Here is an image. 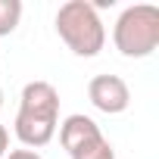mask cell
<instances>
[{"mask_svg":"<svg viewBox=\"0 0 159 159\" xmlns=\"http://www.w3.org/2000/svg\"><path fill=\"white\" fill-rule=\"evenodd\" d=\"M59 116V94L50 81H28L22 88V106L16 116V134L28 147L50 143Z\"/></svg>","mask_w":159,"mask_h":159,"instance_id":"cell-1","label":"cell"},{"mask_svg":"<svg viewBox=\"0 0 159 159\" xmlns=\"http://www.w3.org/2000/svg\"><path fill=\"white\" fill-rule=\"evenodd\" d=\"M56 31L69 44V50L78 53V56L100 53V47L106 41V31H103L100 16H97V7L88 3V0H66L56 10Z\"/></svg>","mask_w":159,"mask_h":159,"instance_id":"cell-2","label":"cell"},{"mask_svg":"<svg viewBox=\"0 0 159 159\" xmlns=\"http://www.w3.org/2000/svg\"><path fill=\"white\" fill-rule=\"evenodd\" d=\"M116 47L125 56H147L159 44V7L153 3H134L122 10L116 19Z\"/></svg>","mask_w":159,"mask_h":159,"instance_id":"cell-3","label":"cell"},{"mask_svg":"<svg viewBox=\"0 0 159 159\" xmlns=\"http://www.w3.org/2000/svg\"><path fill=\"white\" fill-rule=\"evenodd\" d=\"M88 97L91 103L100 109V112H122L131 100L128 94V84L122 81L119 75H94L91 78V84H88Z\"/></svg>","mask_w":159,"mask_h":159,"instance_id":"cell-4","label":"cell"},{"mask_svg":"<svg viewBox=\"0 0 159 159\" xmlns=\"http://www.w3.org/2000/svg\"><path fill=\"white\" fill-rule=\"evenodd\" d=\"M91 137H100V128H97V122H94L91 116L75 112V116H69V119L59 125V143H62L69 153H72L78 143L91 140Z\"/></svg>","mask_w":159,"mask_h":159,"instance_id":"cell-5","label":"cell"},{"mask_svg":"<svg viewBox=\"0 0 159 159\" xmlns=\"http://www.w3.org/2000/svg\"><path fill=\"white\" fill-rule=\"evenodd\" d=\"M69 156H72V159H116V150H112L109 140L100 134V137H91V140H84V143H78Z\"/></svg>","mask_w":159,"mask_h":159,"instance_id":"cell-6","label":"cell"},{"mask_svg":"<svg viewBox=\"0 0 159 159\" xmlns=\"http://www.w3.org/2000/svg\"><path fill=\"white\" fill-rule=\"evenodd\" d=\"M22 19V0H0V34H10Z\"/></svg>","mask_w":159,"mask_h":159,"instance_id":"cell-7","label":"cell"},{"mask_svg":"<svg viewBox=\"0 0 159 159\" xmlns=\"http://www.w3.org/2000/svg\"><path fill=\"white\" fill-rule=\"evenodd\" d=\"M3 159H41V153H34V150H13V153L3 156Z\"/></svg>","mask_w":159,"mask_h":159,"instance_id":"cell-8","label":"cell"},{"mask_svg":"<svg viewBox=\"0 0 159 159\" xmlns=\"http://www.w3.org/2000/svg\"><path fill=\"white\" fill-rule=\"evenodd\" d=\"M7 143H10V134H7V128L0 125V159L7 156Z\"/></svg>","mask_w":159,"mask_h":159,"instance_id":"cell-9","label":"cell"},{"mask_svg":"<svg viewBox=\"0 0 159 159\" xmlns=\"http://www.w3.org/2000/svg\"><path fill=\"white\" fill-rule=\"evenodd\" d=\"M0 106H3V91H0Z\"/></svg>","mask_w":159,"mask_h":159,"instance_id":"cell-10","label":"cell"}]
</instances>
